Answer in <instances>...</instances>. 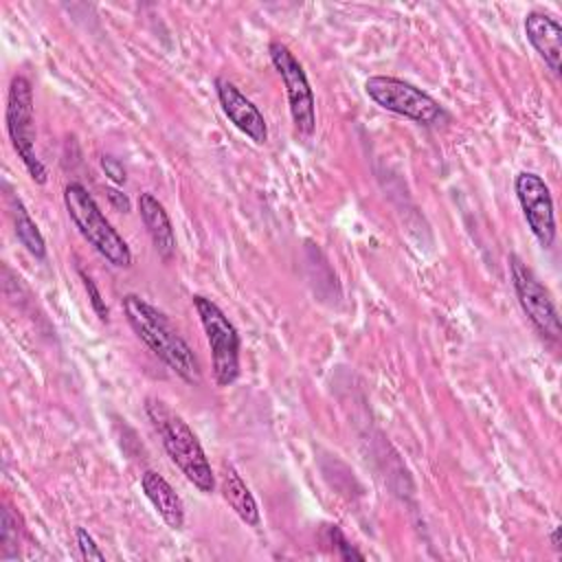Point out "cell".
Masks as SVG:
<instances>
[{
	"label": "cell",
	"instance_id": "6da1fadb",
	"mask_svg": "<svg viewBox=\"0 0 562 562\" xmlns=\"http://www.w3.org/2000/svg\"><path fill=\"white\" fill-rule=\"evenodd\" d=\"M123 314L134 334L187 384L198 386L202 380L200 360L169 318L138 294L123 296Z\"/></svg>",
	"mask_w": 562,
	"mask_h": 562
},
{
	"label": "cell",
	"instance_id": "7a4b0ae2",
	"mask_svg": "<svg viewBox=\"0 0 562 562\" xmlns=\"http://www.w3.org/2000/svg\"><path fill=\"white\" fill-rule=\"evenodd\" d=\"M145 413L176 468L187 476L189 483H193V487H198L202 494H211L215 490V474L189 424L158 397L145 400Z\"/></svg>",
	"mask_w": 562,
	"mask_h": 562
},
{
	"label": "cell",
	"instance_id": "3957f363",
	"mask_svg": "<svg viewBox=\"0 0 562 562\" xmlns=\"http://www.w3.org/2000/svg\"><path fill=\"white\" fill-rule=\"evenodd\" d=\"M64 206L68 217L81 233V237L114 268L132 266V250L127 241L112 228L94 198L79 182H70L64 189Z\"/></svg>",
	"mask_w": 562,
	"mask_h": 562
},
{
	"label": "cell",
	"instance_id": "277c9868",
	"mask_svg": "<svg viewBox=\"0 0 562 562\" xmlns=\"http://www.w3.org/2000/svg\"><path fill=\"white\" fill-rule=\"evenodd\" d=\"M364 92L382 110L404 116L417 125L432 127L448 121V112L437 99L404 79L391 75H373L364 81Z\"/></svg>",
	"mask_w": 562,
	"mask_h": 562
},
{
	"label": "cell",
	"instance_id": "5b68a950",
	"mask_svg": "<svg viewBox=\"0 0 562 562\" xmlns=\"http://www.w3.org/2000/svg\"><path fill=\"white\" fill-rule=\"evenodd\" d=\"M191 301L200 316L202 329L206 334V342L211 349L213 378L220 386H231L239 378V347H241L239 334L215 301L202 294H193Z\"/></svg>",
	"mask_w": 562,
	"mask_h": 562
},
{
	"label": "cell",
	"instance_id": "8992f818",
	"mask_svg": "<svg viewBox=\"0 0 562 562\" xmlns=\"http://www.w3.org/2000/svg\"><path fill=\"white\" fill-rule=\"evenodd\" d=\"M7 132L15 154L20 156L22 165L26 167L29 176L44 184L48 180L44 162L37 158L35 151V123H33V86L24 75H15L9 83L7 94Z\"/></svg>",
	"mask_w": 562,
	"mask_h": 562
},
{
	"label": "cell",
	"instance_id": "52a82bcc",
	"mask_svg": "<svg viewBox=\"0 0 562 562\" xmlns=\"http://www.w3.org/2000/svg\"><path fill=\"white\" fill-rule=\"evenodd\" d=\"M268 55L285 86V94L290 103L288 108H290V116L296 134L312 136L316 130V101L301 61L283 42H277V40L270 42Z\"/></svg>",
	"mask_w": 562,
	"mask_h": 562
},
{
	"label": "cell",
	"instance_id": "ba28073f",
	"mask_svg": "<svg viewBox=\"0 0 562 562\" xmlns=\"http://www.w3.org/2000/svg\"><path fill=\"white\" fill-rule=\"evenodd\" d=\"M507 263H509L512 285L522 312L527 314V318L531 321V325L538 329L542 338L558 342L562 327H560V314L551 299V292L542 285V281L518 255H509Z\"/></svg>",
	"mask_w": 562,
	"mask_h": 562
},
{
	"label": "cell",
	"instance_id": "9c48e42d",
	"mask_svg": "<svg viewBox=\"0 0 562 562\" xmlns=\"http://www.w3.org/2000/svg\"><path fill=\"white\" fill-rule=\"evenodd\" d=\"M514 191L525 222L542 248L555 241V213L549 184L533 171H520L514 178Z\"/></svg>",
	"mask_w": 562,
	"mask_h": 562
},
{
	"label": "cell",
	"instance_id": "30bf717a",
	"mask_svg": "<svg viewBox=\"0 0 562 562\" xmlns=\"http://www.w3.org/2000/svg\"><path fill=\"white\" fill-rule=\"evenodd\" d=\"M215 92L217 101L228 116V121L246 134L255 145H266L268 140V123L261 114V110L228 79L217 77L215 79Z\"/></svg>",
	"mask_w": 562,
	"mask_h": 562
},
{
	"label": "cell",
	"instance_id": "8fae6325",
	"mask_svg": "<svg viewBox=\"0 0 562 562\" xmlns=\"http://www.w3.org/2000/svg\"><path fill=\"white\" fill-rule=\"evenodd\" d=\"M522 26L538 57L558 75L562 61V26L542 11H529Z\"/></svg>",
	"mask_w": 562,
	"mask_h": 562
},
{
	"label": "cell",
	"instance_id": "7c38bea8",
	"mask_svg": "<svg viewBox=\"0 0 562 562\" xmlns=\"http://www.w3.org/2000/svg\"><path fill=\"white\" fill-rule=\"evenodd\" d=\"M136 204H138V215L149 233V239H151L158 257L162 261H169L176 255V231L169 220V213L165 211L162 202L149 191L140 193Z\"/></svg>",
	"mask_w": 562,
	"mask_h": 562
},
{
	"label": "cell",
	"instance_id": "4fadbf2b",
	"mask_svg": "<svg viewBox=\"0 0 562 562\" xmlns=\"http://www.w3.org/2000/svg\"><path fill=\"white\" fill-rule=\"evenodd\" d=\"M140 490L167 527L182 529L184 525L182 498L176 494V490L169 485V481L162 474H158L156 470H145L140 474Z\"/></svg>",
	"mask_w": 562,
	"mask_h": 562
},
{
	"label": "cell",
	"instance_id": "5bb4252c",
	"mask_svg": "<svg viewBox=\"0 0 562 562\" xmlns=\"http://www.w3.org/2000/svg\"><path fill=\"white\" fill-rule=\"evenodd\" d=\"M222 496L231 505V509L239 516L241 522H246L248 527L259 525L257 501L248 490V485L244 483V479L239 476V472L228 463H224L222 468Z\"/></svg>",
	"mask_w": 562,
	"mask_h": 562
},
{
	"label": "cell",
	"instance_id": "9a60e30c",
	"mask_svg": "<svg viewBox=\"0 0 562 562\" xmlns=\"http://www.w3.org/2000/svg\"><path fill=\"white\" fill-rule=\"evenodd\" d=\"M13 224H15V237L18 241L35 257L44 259L46 257V241L37 228V224L31 220L29 211L20 200H13Z\"/></svg>",
	"mask_w": 562,
	"mask_h": 562
},
{
	"label": "cell",
	"instance_id": "2e32d148",
	"mask_svg": "<svg viewBox=\"0 0 562 562\" xmlns=\"http://www.w3.org/2000/svg\"><path fill=\"white\" fill-rule=\"evenodd\" d=\"M325 540H327V544H331V549L336 551V555L340 560H364V555L345 538V533L340 531L338 525L325 527Z\"/></svg>",
	"mask_w": 562,
	"mask_h": 562
},
{
	"label": "cell",
	"instance_id": "e0dca14e",
	"mask_svg": "<svg viewBox=\"0 0 562 562\" xmlns=\"http://www.w3.org/2000/svg\"><path fill=\"white\" fill-rule=\"evenodd\" d=\"M79 277H81V281H83V288H86V292H88V299H90V305H92L94 314L99 316L101 323H108L110 310H108V305H105V301H103V296H101V292H99L94 279H92L90 274H86L83 270H79Z\"/></svg>",
	"mask_w": 562,
	"mask_h": 562
},
{
	"label": "cell",
	"instance_id": "ac0fdd59",
	"mask_svg": "<svg viewBox=\"0 0 562 562\" xmlns=\"http://www.w3.org/2000/svg\"><path fill=\"white\" fill-rule=\"evenodd\" d=\"M77 544H79L81 558H86V560H105V553L99 549L94 538L83 527H77Z\"/></svg>",
	"mask_w": 562,
	"mask_h": 562
},
{
	"label": "cell",
	"instance_id": "d6986e66",
	"mask_svg": "<svg viewBox=\"0 0 562 562\" xmlns=\"http://www.w3.org/2000/svg\"><path fill=\"white\" fill-rule=\"evenodd\" d=\"M101 169L103 173L114 182V184H123L127 180V171L123 167V162L110 154H103L101 156Z\"/></svg>",
	"mask_w": 562,
	"mask_h": 562
},
{
	"label": "cell",
	"instance_id": "ffe728a7",
	"mask_svg": "<svg viewBox=\"0 0 562 562\" xmlns=\"http://www.w3.org/2000/svg\"><path fill=\"white\" fill-rule=\"evenodd\" d=\"M105 193H108L110 202H112L119 211H130V200H127L125 193H121V191H116V189H108Z\"/></svg>",
	"mask_w": 562,
	"mask_h": 562
},
{
	"label": "cell",
	"instance_id": "44dd1931",
	"mask_svg": "<svg viewBox=\"0 0 562 562\" xmlns=\"http://www.w3.org/2000/svg\"><path fill=\"white\" fill-rule=\"evenodd\" d=\"M549 538H551V544H553V549L560 553V551H562V544H560V527H553Z\"/></svg>",
	"mask_w": 562,
	"mask_h": 562
}]
</instances>
